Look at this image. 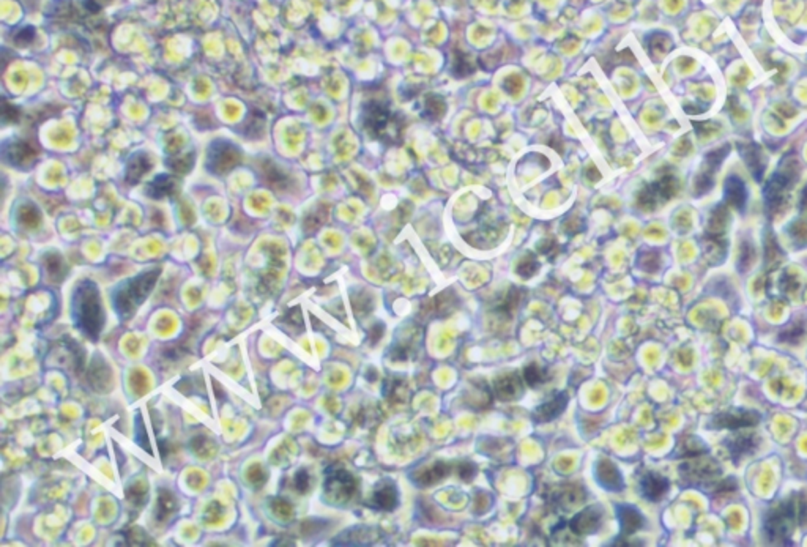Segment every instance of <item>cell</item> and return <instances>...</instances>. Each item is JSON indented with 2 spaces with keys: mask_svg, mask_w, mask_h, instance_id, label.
<instances>
[{
  "mask_svg": "<svg viewBox=\"0 0 807 547\" xmlns=\"http://www.w3.org/2000/svg\"><path fill=\"white\" fill-rule=\"evenodd\" d=\"M741 156L744 158L746 164H748L749 171L757 180H762L763 172H765V158L762 155V150L759 145L755 144H744L740 147Z\"/></svg>",
  "mask_w": 807,
  "mask_h": 547,
  "instance_id": "cell-23",
  "label": "cell"
},
{
  "mask_svg": "<svg viewBox=\"0 0 807 547\" xmlns=\"http://www.w3.org/2000/svg\"><path fill=\"white\" fill-rule=\"evenodd\" d=\"M161 268H149L139 275L117 284L112 291V306L122 320H128L143 305L160 278Z\"/></svg>",
  "mask_w": 807,
  "mask_h": 547,
  "instance_id": "cell-3",
  "label": "cell"
},
{
  "mask_svg": "<svg viewBox=\"0 0 807 547\" xmlns=\"http://www.w3.org/2000/svg\"><path fill=\"white\" fill-rule=\"evenodd\" d=\"M361 125L366 133L374 139L385 142H397L401 136V122L396 114L381 101H369L361 111Z\"/></svg>",
  "mask_w": 807,
  "mask_h": 547,
  "instance_id": "cell-4",
  "label": "cell"
},
{
  "mask_svg": "<svg viewBox=\"0 0 807 547\" xmlns=\"http://www.w3.org/2000/svg\"><path fill=\"white\" fill-rule=\"evenodd\" d=\"M475 475H476V467L473 466L472 462H462L459 466V477H461V479L465 481V483H468V481L475 477Z\"/></svg>",
  "mask_w": 807,
  "mask_h": 547,
  "instance_id": "cell-32",
  "label": "cell"
},
{
  "mask_svg": "<svg viewBox=\"0 0 807 547\" xmlns=\"http://www.w3.org/2000/svg\"><path fill=\"white\" fill-rule=\"evenodd\" d=\"M358 489V483L347 468L341 466H331L325 472L324 494L328 503L335 506H344L353 499Z\"/></svg>",
  "mask_w": 807,
  "mask_h": 547,
  "instance_id": "cell-5",
  "label": "cell"
},
{
  "mask_svg": "<svg viewBox=\"0 0 807 547\" xmlns=\"http://www.w3.org/2000/svg\"><path fill=\"white\" fill-rule=\"evenodd\" d=\"M399 506V489L391 479H385L374 489L370 497V508L379 511H395Z\"/></svg>",
  "mask_w": 807,
  "mask_h": 547,
  "instance_id": "cell-14",
  "label": "cell"
},
{
  "mask_svg": "<svg viewBox=\"0 0 807 547\" xmlns=\"http://www.w3.org/2000/svg\"><path fill=\"white\" fill-rule=\"evenodd\" d=\"M13 40L18 46H29L30 43L35 40V29L30 25L23 27V29H19L18 32H16Z\"/></svg>",
  "mask_w": 807,
  "mask_h": 547,
  "instance_id": "cell-30",
  "label": "cell"
},
{
  "mask_svg": "<svg viewBox=\"0 0 807 547\" xmlns=\"http://www.w3.org/2000/svg\"><path fill=\"white\" fill-rule=\"evenodd\" d=\"M670 489L669 479L662 477V475L647 472L639 481V491L643 499L648 502H661Z\"/></svg>",
  "mask_w": 807,
  "mask_h": 547,
  "instance_id": "cell-16",
  "label": "cell"
},
{
  "mask_svg": "<svg viewBox=\"0 0 807 547\" xmlns=\"http://www.w3.org/2000/svg\"><path fill=\"white\" fill-rule=\"evenodd\" d=\"M402 391H407V385H406V382H404V380L397 379V377H395V379L385 380V384H384V396H386L388 399L396 398L397 401H402L401 396L406 395V393H402Z\"/></svg>",
  "mask_w": 807,
  "mask_h": 547,
  "instance_id": "cell-28",
  "label": "cell"
},
{
  "mask_svg": "<svg viewBox=\"0 0 807 547\" xmlns=\"http://www.w3.org/2000/svg\"><path fill=\"white\" fill-rule=\"evenodd\" d=\"M109 2H111V0H84V5L92 13H96L100 12L101 8H105Z\"/></svg>",
  "mask_w": 807,
  "mask_h": 547,
  "instance_id": "cell-33",
  "label": "cell"
},
{
  "mask_svg": "<svg viewBox=\"0 0 807 547\" xmlns=\"http://www.w3.org/2000/svg\"><path fill=\"white\" fill-rule=\"evenodd\" d=\"M445 107H446V105H445L443 98L439 96V95H429L426 100H424L421 116L428 120H437L443 116Z\"/></svg>",
  "mask_w": 807,
  "mask_h": 547,
  "instance_id": "cell-27",
  "label": "cell"
},
{
  "mask_svg": "<svg viewBox=\"0 0 807 547\" xmlns=\"http://www.w3.org/2000/svg\"><path fill=\"white\" fill-rule=\"evenodd\" d=\"M604 508L601 505L585 506L582 511L574 514L569 521L571 532L576 536H587L596 533L602 525Z\"/></svg>",
  "mask_w": 807,
  "mask_h": 547,
  "instance_id": "cell-12",
  "label": "cell"
},
{
  "mask_svg": "<svg viewBox=\"0 0 807 547\" xmlns=\"http://www.w3.org/2000/svg\"><path fill=\"white\" fill-rule=\"evenodd\" d=\"M154 169V158L144 150L134 152L125 164V182L136 185Z\"/></svg>",
  "mask_w": 807,
  "mask_h": 547,
  "instance_id": "cell-17",
  "label": "cell"
},
{
  "mask_svg": "<svg viewBox=\"0 0 807 547\" xmlns=\"http://www.w3.org/2000/svg\"><path fill=\"white\" fill-rule=\"evenodd\" d=\"M724 199L727 202V205H730L735 210L743 211L746 209L748 189H746V183L738 177V175H730V177L725 180Z\"/></svg>",
  "mask_w": 807,
  "mask_h": 547,
  "instance_id": "cell-20",
  "label": "cell"
},
{
  "mask_svg": "<svg viewBox=\"0 0 807 547\" xmlns=\"http://www.w3.org/2000/svg\"><path fill=\"white\" fill-rule=\"evenodd\" d=\"M675 193H677V178L672 174H665L640 191L637 204L643 210H654L672 199Z\"/></svg>",
  "mask_w": 807,
  "mask_h": 547,
  "instance_id": "cell-8",
  "label": "cell"
},
{
  "mask_svg": "<svg viewBox=\"0 0 807 547\" xmlns=\"http://www.w3.org/2000/svg\"><path fill=\"white\" fill-rule=\"evenodd\" d=\"M801 211L807 215V187L804 188V193H803V198H801Z\"/></svg>",
  "mask_w": 807,
  "mask_h": 547,
  "instance_id": "cell-35",
  "label": "cell"
},
{
  "mask_svg": "<svg viewBox=\"0 0 807 547\" xmlns=\"http://www.w3.org/2000/svg\"><path fill=\"white\" fill-rule=\"evenodd\" d=\"M538 268H539L538 262L534 260L533 257L528 256V257H525V259L519 262V265H517L516 271H517V275L522 276V278H532L534 275V273L538 271Z\"/></svg>",
  "mask_w": 807,
  "mask_h": 547,
  "instance_id": "cell-29",
  "label": "cell"
},
{
  "mask_svg": "<svg viewBox=\"0 0 807 547\" xmlns=\"http://www.w3.org/2000/svg\"><path fill=\"white\" fill-rule=\"evenodd\" d=\"M293 486H295V489L300 492V494H306L309 491V486H311V477L308 473V470L302 468L300 472L295 475V478H293Z\"/></svg>",
  "mask_w": 807,
  "mask_h": 547,
  "instance_id": "cell-31",
  "label": "cell"
},
{
  "mask_svg": "<svg viewBox=\"0 0 807 547\" xmlns=\"http://www.w3.org/2000/svg\"><path fill=\"white\" fill-rule=\"evenodd\" d=\"M448 475H450L448 464L439 461V462L432 464L430 467L424 468L419 475H417L415 484L419 486V488H428V486L440 483V481L448 477Z\"/></svg>",
  "mask_w": 807,
  "mask_h": 547,
  "instance_id": "cell-24",
  "label": "cell"
},
{
  "mask_svg": "<svg viewBox=\"0 0 807 547\" xmlns=\"http://www.w3.org/2000/svg\"><path fill=\"white\" fill-rule=\"evenodd\" d=\"M795 164H796V160L790 161V163L784 161V166L781 164V169L774 172L773 177L770 178V182H768L766 188H765V202H766L768 210L774 211V210L781 209L785 199H787L790 185H792L796 178Z\"/></svg>",
  "mask_w": 807,
  "mask_h": 547,
  "instance_id": "cell-7",
  "label": "cell"
},
{
  "mask_svg": "<svg viewBox=\"0 0 807 547\" xmlns=\"http://www.w3.org/2000/svg\"><path fill=\"white\" fill-rule=\"evenodd\" d=\"M2 158L10 166L18 169H29L36 160V150L21 139H10L3 142Z\"/></svg>",
  "mask_w": 807,
  "mask_h": 547,
  "instance_id": "cell-11",
  "label": "cell"
},
{
  "mask_svg": "<svg viewBox=\"0 0 807 547\" xmlns=\"http://www.w3.org/2000/svg\"><path fill=\"white\" fill-rule=\"evenodd\" d=\"M178 182L174 175L161 174L156 175V177L149 183V187H147V194L154 199H165L176 194Z\"/></svg>",
  "mask_w": 807,
  "mask_h": 547,
  "instance_id": "cell-22",
  "label": "cell"
},
{
  "mask_svg": "<svg viewBox=\"0 0 807 547\" xmlns=\"http://www.w3.org/2000/svg\"><path fill=\"white\" fill-rule=\"evenodd\" d=\"M523 384H525V382H523V377L516 373L501 375L500 379L495 382V393H497V398L500 401H516V399H519L522 396Z\"/></svg>",
  "mask_w": 807,
  "mask_h": 547,
  "instance_id": "cell-21",
  "label": "cell"
},
{
  "mask_svg": "<svg viewBox=\"0 0 807 547\" xmlns=\"http://www.w3.org/2000/svg\"><path fill=\"white\" fill-rule=\"evenodd\" d=\"M617 517L620 522L621 538L626 539L645 527V517L632 505H617Z\"/></svg>",
  "mask_w": 807,
  "mask_h": 547,
  "instance_id": "cell-19",
  "label": "cell"
},
{
  "mask_svg": "<svg viewBox=\"0 0 807 547\" xmlns=\"http://www.w3.org/2000/svg\"><path fill=\"white\" fill-rule=\"evenodd\" d=\"M594 479L607 492H621L625 489V479L620 468L609 459H599L594 467Z\"/></svg>",
  "mask_w": 807,
  "mask_h": 547,
  "instance_id": "cell-13",
  "label": "cell"
},
{
  "mask_svg": "<svg viewBox=\"0 0 807 547\" xmlns=\"http://www.w3.org/2000/svg\"><path fill=\"white\" fill-rule=\"evenodd\" d=\"M725 446H727L730 457L740 461L757 450V435L752 432H744V428L738 429L735 431L732 437L725 440Z\"/></svg>",
  "mask_w": 807,
  "mask_h": 547,
  "instance_id": "cell-18",
  "label": "cell"
},
{
  "mask_svg": "<svg viewBox=\"0 0 807 547\" xmlns=\"http://www.w3.org/2000/svg\"><path fill=\"white\" fill-rule=\"evenodd\" d=\"M523 382L530 388H538L549 380V369L541 368L538 363H530L523 368Z\"/></svg>",
  "mask_w": 807,
  "mask_h": 547,
  "instance_id": "cell-26",
  "label": "cell"
},
{
  "mask_svg": "<svg viewBox=\"0 0 807 547\" xmlns=\"http://www.w3.org/2000/svg\"><path fill=\"white\" fill-rule=\"evenodd\" d=\"M72 317L76 328L92 341L100 338L106 317L101 293L92 280H81L72 295Z\"/></svg>",
  "mask_w": 807,
  "mask_h": 547,
  "instance_id": "cell-1",
  "label": "cell"
},
{
  "mask_svg": "<svg viewBox=\"0 0 807 547\" xmlns=\"http://www.w3.org/2000/svg\"><path fill=\"white\" fill-rule=\"evenodd\" d=\"M705 456V454H703ZM700 457V456H697ZM680 475L684 479V483L691 486H705L706 483H714L719 477H721V470L713 459H697V461L686 462L680 467Z\"/></svg>",
  "mask_w": 807,
  "mask_h": 547,
  "instance_id": "cell-9",
  "label": "cell"
},
{
  "mask_svg": "<svg viewBox=\"0 0 807 547\" xmlns=\"http://www.w3.org/2000/svg\"><path fill=\"white\" fill-rule=\"evenodd\" d=\"M176 511H177V502H176V499H174V495L167 491H160V495H158V502H156V506H155L156 522L165 524L169 517L174 516V513Z\"/></svg>",
  "mask_w": 807,
  "mask_h": 547,
  "instance_id": "cell-25",
  "label": "cell"
},
{
  "mask_svg": "<svg viewBox=\"0 0 807 547\" xmlns=\"http://www.w3.org/2000/svg\"><path fill=\"white\" fill-rule=\"evenodd\" d=\"M804 524H807V497L796 494L770 508L763 519V533L773 544L790 546L793 530Z\"/></svg>",
  "mask_w": 807,
  "mask_h": 547,
  "instance_id": "cell-2",
  "label": "cell"
},
{
  "mask_svg": "<svg viewBox=\"0 0 807 547\" xmlns=\"http://www.w3.org/2000/svg\"><path fill=\"white\" fill-rule=\"evenodd\" d=\"M569 396L565 391L555 393V395L539 404V406L533 410V420L536 423H549V421L557 420L560 415L565 413L566 407H568Z\"/></svg>",
  "mask_w": 807,
  "mask_h": 547,
  "instance_id": "cell-15",
  "label": "cell"
},
{
  "mask_svg": "<svg viewBox=\"0 0 807 547\" xmlns=\"http://www.w3.org/2000/svg\"><path fill=\"white\" fill-rule=\"evenodd\" d=\"M242 163V152L235 144L226 139L211 142L207 153V169L213 175H224Z\"/></svg>",
  "mask_w": 807,
  "mask_h": 547,
  "instance_id": "cell-6",
  "label": "cell"
},
{
  "mask_svg": "<svg viewBox=\"0 0 807 547\" xmlns=\"http://www.w3.org/2000/svg\"><path fill=\"white\" fill-rule=\"evenodd\" d=\"M760 423V415L752 410H741L733 409L729 412L719 413L711 420V426L716 429H729V431H738V429H748L754 428Z\"/></svg>",
  "mask_w": 807,
  "mask_h": 547,
  "instance_id": "cell-10",
  "label": "cell"
},
{
  "mask_svg": "<svg viewBox=\"0 0 807 547\" xmlns=\"http://www.w3.org/2000/svg\"><path fill=\"white\" fill-rule=\"evenodd\" d=\"M385 333V325L384 324H375L373 328H370V344H377L381 336H384Z\"/></svg>",
  "mask_w": 807,
  "mask_h": 547,
  "instance_id": "cell-34",
  "label": "cell"
}]
</instances>
